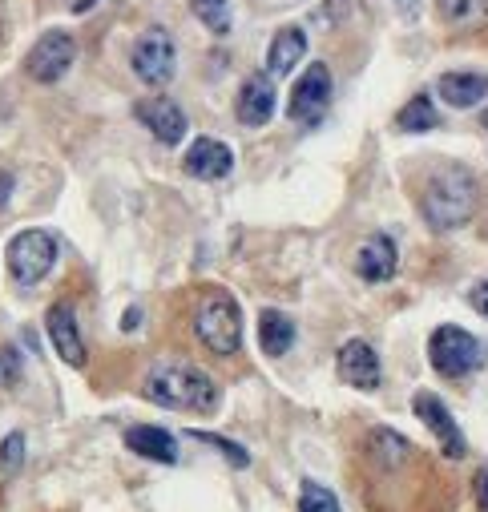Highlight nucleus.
<instances>
[{
	"label": "nucleus",
	"instance_id": "0eeeda50",
	"mask_svg": "<svg viewBox=\"0 0 488 512\" xmlns=\"http://www.w3.org/2000/svg\"><path fill=\"white\" fill-rule=\"evenodd\" d=\"M174 69H178V49H174V37L166 29H146L134 45V73L150 85V89H162L174 81Z\"/></svg>",
	"mask_w": 488,
	"mask_h": 512
},
{
	"label": "nucleus",
	"instance_id": "9b49d317",
	"mask_svg": "<svg viewBox=\"0 0 488 512\" xmlns=\"http://www.w3.org/2000/svg\"><path fill=\"white\" fill-rule=\"evenodd\" d=\"M134 113H138V121L146 125V130H150L162 146H178V142L186 138V113H182V105L170 101V97H146V101L134 105Z\"/></svg>",
	"mask_w": 488,
	"mask_h": 512
},
{
	"label": "nucleus",
	"instance_id": "412c9836",
	"mask_svg": "<svg viewBox=\"0 0 488 512\" xmlns=\"http://www.w3.org/2000/svg\"><path fill=\"white\" fill-rule=\"evenodd\" d=\"M436 125H440V117H436V105H432L428 93H416L396 113V130H404V134H428V130H436Z\"/></svg>",
	"mask_w": 488,
	"mask_h": 512
},
{
	"label": "nucleus",
	"instance_id": "dca6fc26",
	"mask_svg": "<svg viewBox=\"0 0 488 512\" xmlns=\"http://www.w3.org/2000/svg\"><path fill=\"white\" fill-rule=\"evenodd\" d=\"M126 448L142 460H154V464H178V440L154 424H134L126 432Z\"/></svg>",
	"mask_w": 488,
	"mask_h": 512
},
{
	"label": "nucleus",
	"instance_id": "f3484780",
	"mask_svg": "<svg viewBox=\"0 0 488 512\" xmlns=\"http://www.w3.org/2000/svg\"><path fill=\"white\" fill-rule=\"evenodd\" d=\"M436 93L452 109H472V105H480L488 97V77L484 73H444L436 81Z\"/></svg>",
	"mask_w": 488,
	"mask_h": 512
},
{
	"label": "nucleus",
	"instance_id": "5701e85b",
	"mask_svg": "<svg viewBox=\"0 0 488 512\" xmlns=\"http://www.w3.org/2000/svg\"><path fill=\"white\" fill-rule=\"evenodd\" d=\"M299 512H343V508H339V500H335L331 488H323L315 480H303V488H299Z\"/></svg>",
	"mask_w": 488,
	"mask_h": 512
},
{
	"label": "nucleus",
	"instance_id": "ddd939ff",
	"mask_svg": "<svg viewBox=\"0 0 488 512\" xmlns=\"http://www.w3.org/2000/svg\"><path fill=\"white\" fill-rule=\"evenodd\" d=\"M45 331H49L57 355H61L69 367H85V339H81L73 303H53V307L45 311Z\"/></svg>",
	"mask_w": 488,
	"mask_h": 512
},
{
	"label": "nucleus",
	"instance_id": "39448f33",
	"mask_svg": "<svg viewBox=\"0 0 488 512\" xmlns=\"http://www.w3.org/2000/svg\"><path fill=\"white\" fill-rule=\"evenodd\" d=\"M57 263V238L49 230H21L9 242V275L17 287H37Z\"/></svg>",
	"mask_w": 488,
	"mask_h": 512
},
{
	"label": "nucleus",
	"instance_id": "c85d7f7f",
	"mask_svg": "<svg viewBox=\"0 0 488 512\" xmlns=\"http://www.w3.org/2000/svg\"><path fill=\"white\" fill-rule=\"evenodd\" d=\"M13 190H17V182H13V174L9 170H0V210L9 206V198H13Z\"/></svg>",
	"mask_w": 488,
	"mask_h": 512
},
{
	"label": "nucleus",
	"instance_id": "b1692460",
	"mask_svg": "<svg viewBox=\"0 0 488 512\" xmlns=\"http://www.w3.org/2000/svg\"><path fill=\"white\" fill-rule=\"evenodd\" d=\"M0 468L5 472H21L25 468V436L21 432H9L0 440Z\"/></svg>",
	"mask_w": 488,
	"mask_h": 512
},
{
	"label": "nucleus",
	"instance_id": "1a4fd4ad",
	"mask_svg": "<svg viewBox=\"0 0 488 512\" xmlns=\"http://www.w3.org/2000/svg\"><path fill=\"white\" fill-rule=\"evenodd\" d=\"M412 412H416V416H420V424L436 436V444H440V452H444L448 460H460V456L468 452L464 432H460V424L452 420V412L444 408V400H440V396H432V392H416Z\"/></svg>",
	"mask_w": 488,
	"mask_h": 512
},
{
	"label": "nucleus",
	"instance_id": "393cba45",
	"mask_svg": "<svg viewBox=\"0 0 488 512\" xmlns=\"http://www.w3.org/2000/svg\"><path fill=\"white\" fill-rule=\"evenodd\" d=\"M25 375V359L17 347H0V388H17Z\"/></svg>",
	"mask_w": 488,
	"mask_h": 512
},
{
	"label": "nucleus",
	"instance_id": "7c9ffc66",
	"mask_svg": "<svg viewBox=\"0 0 488 512\" xmlns=\"http://www.w3.org/2000/svg\"><path fill=\"white\" fill-rule=\"evenodd\" d=\"M97 5V0H73V13H89Z\"/></svg>",
	"mask_w": 488,
	"mask_h": 512
},
{
	"label": "nucleus",
	"instance_id": "7ed1b4c3",
	"mask_svg": "<svg viewBox=\"0 0 488 512\" xmlns=\"http://www.w3.org/2000/svg\"><path fill=\"white\" fill-rule=\"evenodd\" d=\"M194 335L214 355H234L242 347V311L226 291H206L194 307Z\"/></svg>",
	"mask_w": 488,
	"mask_h": 512
},
{
	"label": "nucleus",
	"instance_id": "6ab92c4d",
	"mask_svg": "<svg viewBox=\"0 0 488 512\" xmlns=\"http://www.w3.org/2000/svg\"><path fill=\"white\" fill-rule=\"evenodd\" d=\"M291 343H295V323L283 311H263L259 315V347H263V355L279 359V355L291 351Z\"/></svg>",
	"mask_w": 488,
	"mask_h": 512
},
{
	"label": "nucleus",
	"instance_id": "20e7f679",
	"mask_svg": "<svg viewBox=\"0 0 488 512\" xmlns=\"http://www.w3.org/2000/svg\"><path fill=\"white\" fill-rule=\"evenodd\" d=\"M428 359L444 379H464L484 363V347L472 331H464L456 323H444L428 339Z\"/></svg>",
	"mask_w": 488,
	"mask_h": 512
},
{
	"label": "nucleus",
	"instance_id": "2f4dec72",
	"mask_svg": "<svg viewBox=\"0 0 488 512\" xmlns=\"http://www.w3.org/2000/svg\"><path fill=\"white\" fill-rule=\"evenodd\" d=\"M484 125H488V113H484Z\"/></svg>",
	"mask_w": 488,
	"mask_h": 512
},
{
	"label": "nucleus",
	"instance_id": "bb28decb",
	"mask_svg": "<svg viewBox=\"0 0 488 512\" xmlns=\"http://www.w3.org/2000/svg\"><path fill=\"white\" fill-rule=\"evenodd\" d=\"M468 299H472V307H476V311L488 319V279H480V283L472 287V295H468Z\"/></svg>",
	"mask_w": 488,
	"mask_h": 512
},
{
	"label": "nucleus",
	"instance_id": "6e6552de",
	"mask_svg": "<svg viewBox=\"0 0 488 512\" xmlns=\"http://www.w3.org/2000/svg\"><path fill=\"white\" fill-rule=\"evenodd\" d=\"M327 105H331V69L323 61H311L303 69V77L295 81V89H291L287 117L295 125H315V121H323Z\"/></svg>",
	"mask_w": 488,
	"mask_h": 512
},
{
	"label": "nucleus",
	"instance_id": "9d476101",
	"mask_svg": "<svg viewBox=\"0 0 488 512\" xmlns=\"http://www.w3.org/2000/svg\"><path fill=\"white\" fill-rule=\"evenodd\" d=\"M335 367H339V379L347 383V388H359V392H376L380 379H384L380 355H376V347H372L368 339H347V343L339 347Z\"/></svg>",
	"mask_w": 488,
	"mask_h": 512
},
{
	"label": "nucleus",
	"instance_id": "4468645a",
	"mask_svg": "<svg viewBox=\"0 0 488 512\" xmlns=\"http://www.w3.org/2000/svg\"><path fill=\"white\" fill-rule=\"evenodd\" d=\"M182 170L190 178H202V182H222L230 170H234V150L218 138H198L186 158H182Z\"/></svg>",
	"mask_w": 488,
	"mask_h": 512
},
{
	"label": "nucleus",
	"instance_id": "f03ea898",
	"mask_svg": "<svg viewBox=\"0 0 488 512\" xmlns=\"http://www.w3.org/2000/svg\"><path fill=\"white\" fill-rule=\"evenodd\" d=\"M420 210H424L432 230L464 226L472 218V210H476V178L468 170H460V166H448V170L432 174L428 186H424Z\"/></svg>",
	"mask_w": 488,
	"mask_h": 512
},
{
	"label": "nucleus",
	"instance_id": "c756f323",
	"mask_svg": "<svg viewBox=\"0 0 488 512\" xmlns=\"http://www.w3.org/2000/svg\"><path fill=\"white\" fill-rule=\"evenodd\" d=\"M138 323H142V311H138V307H130V311H126V319H121V327H126V331H134Z\"/></svg>",
	"mask_w": 488,
	"mask_h": 512
},
{
	"label": "nucleus",
	"instance_id": "a211bd4d",
	"mask_svg": "<svg viewBox=\"0 0 488 512\" xmlns=\"http://www.w3.org/2000/svg\"><path fill=\"white\" fill-rule=\"evenodd\" d=\"M303 57H307V33L299 25H287L275 33V41L267 49V69H271V77H287Z\"/></svg>",
	"mask_w": 488,
	"mask_h": 512
},
{
	"label": "nucleus",
	"instance_id": "cd10ccee",
	"mask_svg": "<svg viewBox=\"0 0 488 512\" xmlns=\"http://www.w3.org/2000/svg\"><path fill=\"white\" fill-rule=\"evenodd\" d=\"M476 504H480V512H488V468L476 472Z\"/></svg>",
	"mask_w": 488,
	"mask_h": 512
},
{
	"label": "nucleus",
	"instance_id": "f257e3e1",
	"mask_svg": "<svg viewBox=\"0 0 488 512\" xmlns=\"http://www.w3.org/2000/svg\"><path fill=\"white\" fill-rule=\"evenodd\" d=\"M142 396L158 408H170V412H218V383L202 371V367H190V363H158L150 367L146 383H142Z\"/></svg>",
	"mask_w": 488,
	"mask_h": 512
},
{
	"label": "nucleus",
	"instance_id": "a878e982",
	"mask_svg": "<svg viewBox=\"0 0 488 512\" xmlns=\"http://www.w3.org/2000/svg\"><path fill=\"white\" fill-rule=\"evenodd\" d=\"M186 436H194L198 444H214L230 464H238V468H247L251 464V456H247V448H238V444H230V440H222V436H214V432H186Z\"/></svg>",
	"mask_w": 488,
	"mask_h": 512
},
{
	"label": "nucleus",
	"instance_id": "423d86ee",
	"mask_svg": "<svg viewBox=\"0 0 488 512\" xmlns=\"http://www.w3.org/2000/svg\"><path fill=\"white\" fill-rule=\"evenodd\" d=\"M73 61H77V41H73L65 29H49V33H41V41L29 49L25 73H29L33 81H41V85H57V81L73 69Z\"/></svg>",
	"mask_w": 488,
	"mask_h": 512
},
{
	"label": "nucleus",
	"instance_id": "2eb2a0df",
	"mask_svg": "<svg viewBox=\"0 0 488 512\" xmlns=\"http://www.w3.org/2000/svg\"><path fill=\"white\" fill-rule=\"evenodd\" d=\"M396 267H400V250L388 234H372L355 254V275L363 283H388L396 275Z\"/></svg>",
	"mask_w": 488,
	"mask_h": 512
},
{
	"label": "nucleus",
	"instance_id": "f8f14e48",
	"mask_svg": "<svg viewBox=\"0 0 488 512\" xmlns=\"http://www.w3.org/2000/svg\"><path fill=\"white\" fill-rule=\"evenodd\" d=\"M275 101H279L275 97V81L267 73H251L238 89L234 113H238V121L247 125V130H259V125H267L275 117Z\"/></svg>",
	"mask_w": 488,
	"mask_h": 512
},
{
	"label": "nucleus",
	"instance_id": "aec40b11",
	"mask_svg": "<svg viewBox=\"0 0 488 512\" xmlns=\"http://www.w3.org/2000/svg\"><path fill=\"white\" fill-rule=\"evenodd\" d=\"M436 13L452 29H488V0H436Z\"/></svg>",
	"mask_w": 488,
	"mask_h": 512
},
{
	"label": "nucleus",
	"instance_id": "4be33fe9",
	"mask_svg": "<svg viewBox=\"0 0 488 512\" xmlns=\"http://www.w3.org/2000/svg\"><path fill=\"white\" fill-rule=\"evenodd\" d=\"M190 9L214 37L230 33V0H190Z\"/></svg>",
	"mask_w": 488,
	"mask_h": 512
}]
</instances>
